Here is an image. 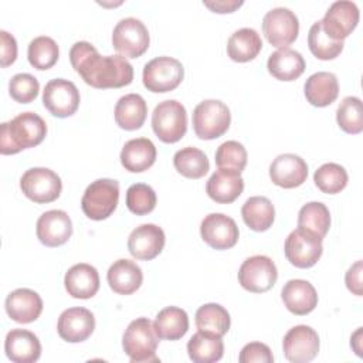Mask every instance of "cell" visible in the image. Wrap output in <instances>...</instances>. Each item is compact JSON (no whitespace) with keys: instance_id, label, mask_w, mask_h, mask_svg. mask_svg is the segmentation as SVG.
Listing matches in <instances>:
<instances>
[{"instance_id":"48","label":"cell","mask_w":363,"mask_h":363,"mask_svg":"<svg viewBox=\"0 0 363 363\" xmlns=\"http://www.w3.org/2000/svg\"><path fill=\"white\" fill-rule=\"evenodd\" d=\"M206 7L213 10L214 13H233L235 9L242 6V1L237 0H216V1H203Z\"/></svg>"},{"instance_id":"38","label":"cell","mask_w":363,"mask_h":363,"mask_svg":"<svg viewBox=\"0 0 363 363\" xmlns=\"http://www.w3.org/2000/svg\"><path fill=\"white\" fill-rule=\"evenodd\" d=\"M308 45H309L311 52L318 60H323V61L336 58L343 50V41H337V40H333L332 37H329L325 33L320 20L313 23L312 27L309 28Z\"/></svg>"},{"instance_id":"10","label":"cell","mask_w":363,"mask_h":363,"mask_svg":"<svg viewBox=\"0 0 363 363\" xmlns=\"http://www.w3.org/2000/svg\"><path fill=\"white\" fill-rule=\"evenodd\" d=\"M322 251V238L299 227L289 233L284 245L286 259L296 268L313 267L319 261Z\"/></svg>"},{"instance_id":"41","label":"cell","mask_w":363,"mask_h":363,"mask_svg":"<svg viewBox=\"0 0 363 363\" xmlns=\"http://www.w3.org/2000/svg\"><path fill=\"white\" fill-rule=\"evenodd\" d=\"M349 176L343 166L337 163H325L313 174L316 187L326 194L340 193L347 184Z\"/></svg>"},{"instance_id":"5","label":"cell","mask_w":363,"mask_h":363,"mask_svg":"<svg viewBox=\"0 0 363 363\" xmlns=\"http://www.w3.org/2000/svg\"><path fill=\"white\" fill-rule=\"evenodd\" d=\"M152 129L164 143L179 142L187 130V112L182 102L176 99L159 102L152 113Z\"/></svg>"},{"instance_id":"31","label":"cell","mask_w":363,"mask_h":363,"mask_svg":"<svg viewBox=\"0 0 363 363\" xmlns=\"http://www.w3.org/2000/svg\"><path fill=\"white\" fill-rule=\"evenodd\" d=\"M262 48L259 34L250 27L234 31L227 41V54L235 62H248L254 60Z\"/></svg>"},{"instance_id":"7","label":"cell","mask_w":363,"mask_h":363,"mask_svg":"<svg viewBox=\"0 0 363 363\" xmlns=\"http://www.w3.org/2000/svg\"><path fill=\"white\" fill-rule=\"evenodd\" d=\"M184 78L182 62L173 57H156L146 62L142 74L143 85L147 91L163 94L176 89Z\"/></svg>"},{"instance_id":"44","label":"cell","mask_w":363,"mask_h":363,"mask_svg":"<svg viewBox=\"0 0 363 363\" xmlns=\"http://www.w3.org/2000/svg\"><path fill=\"white\" fill-rule=\"evenodd\" d=\"M40 91V84L35 77L27 72H20L11 77L9 82L10 96L18 104L33 102Z\"/></svg>"},{"instance_id":"24","label":"cell","mask_w":363,"mask_h":363,"mask_svg":"<svg viewBox=\"0 0 363 363\" xmlns=\"http://www.w3.org/2000/svg\"><path fill=\"white\" fill-rule=\"evenodd\" d=\"M106 279L113 292L119 295H130L140 288L143 272L135 261L121 258L109 267Z\"/></svg>"},{"instance_id":"37","label":"cell","mask_w":363,"mask_h":363,"mask_svg":"<svg viewBox=\"0 0 363 363\" xmlns=\"http://www.w3.org/2000/svg\"><path fill=\"white\" fill-rule=\"evenodd\" d=\"M298 227L323 238L330 227L329 208L320 201H309L298 213Z\"/></svg>"},{"instance_id":"28","label":"cell","mask_w":363,"mask_h":363,"mask_svg":"<svg viewBox=\"0 0 363 363\" xmlns=\"http://www.w3.org/2000/svg\"><path fill=\"white\" fill-rule=\"evenodd\" d=\"M306 101L318 108H323L336 101L339 95V82L335 74L319 71L312 74L303 85Z\"/></svg>"},{"instance_id":"8","label":"cell","mask_w":363,"mask_h":363,"mask_svg":"<svg viewBox=\"0 0 363 363\" xmlns=\"http://www.w3.org/2000/svg\"><path fill=\"white\" fill-rule=\"evenodd\" d=\"M149 31L139 18H122L113 27L112 45L125 58L140 57L149 48Z\"/></svg>"},{"instance_id":"17","label":"cell","mask_w":363,"mask_h":363,"mask_svg":"<svg viewBox=\"0 0 363 363\" xmlns=\"http://www.w3.org/2000/svg\"><path fill=\"white\" fill-rule=\"evenodd\" d=\"M94 329V313L81 306L65 309L57 322V332L60 337L69 343H79L86 340L92 335Z\"/></svg>"},{"instance_id":"27","label":"cell","mask_w":363,"mask_h":363,"mask_svg":"<svg viewBox=\"0 0 363 363\" xmlns=\"http://www.w3.org/2000/svg\"><path fill=\"white\" fill-rule=\"evenodd\" d=\"M244 190V180L241 174L221 170L214 172L206 183V193L211 200L220 204H228L237 200Z\"/></svg>"},{"instance_id":"19","label":"cell","mask_w":363,"mask_h":363,"mask_svg":"<svg viewBox=\"0 0 363 363\" xmlns=\"http://www.w3.org/2000/svg\"><path fill=\"white\" fill-rule=\"evenodd\" d=\"M35 231L45 247H60L72 235V221L64 210H48L38 217Z\"/></svg>"},{"instance_id":"13","label":"cell","mask_w":363,"mask_h":363,"mask_svg":"<svg viewBox=\"0 0 363 363\" xmlns=\"http://www.w3.org/2000/svg\"><path fill=\"white\" fill-rule=\"evenodd\" d=\"M79 91L74 82L64 78H54L45 84L43 104L45 109L57 118L74 115L79 106Z\"/></svg>"},{"instance_id":"2","label":"cell","mask_w":363,"mask_h":363,"mask_svg":"<svg viewBox=\"0 0 363 363\" xmlns=\"http://www.w3.org/2000/svg\"><path fill=\"white\" fill-rule=\"evenodd\" d=\"M47 135L45 121L34 112H23L0 128V153L16 155L40 145Z\"/></svg>"},{"instance_id":"15","label":"cell","mask_w":363,"mask_h":363,"mask_svg":"<svg viewBox=\"0 0 363 363\" xmlns=\"http://www.w3.org/2000/svg\"><path fill=\"white\" fill-rule=\"evenodd\" d=\"M200 234L203 241L211 248L228 250L237 244L240 231L231 217L223 213H211L203 218Z\"/></svg>"},{"instance_id":"14","label":"cell","mask_w":363,"mask_h":363,"mask_svg":"<svg viewBox=\"0 0 363 363\" xmlns=\"http://www.w3.org/2000/svg\"><path fill=\"white\" fill-rule=\"evenodd\" d=\"M285 357L292 363H308L319 352V336L315 329L306 325L291 328L282 340Z\"/></svg>"},{"instance_id":"12","label":"cell","mask_w":363,"mask_h":363,"mask_svg":"<svg viewBox=\"0 0 363 363\" xmlns=\"http://www.w3.org/2000/svg\"><path fill=\"white\" fill-rule=\"evenodd\" d=\"M278 278L274 261L267 255H252L247 258L238 269L240 285L254 294L269 291Z\"/></svg>"},{"instance_id":"16","label":"cell","mask_w":363,"mask_h":363,"mask_svg":"<svg viewBox=\"0 0 363 363\" xmlns=\"http://www.w3.org/2000/svg\"><path fill=\"white\" fill-rule=\"evenodd\" d=\"M359 17L360 13L356 3L349 0H339L330 4L320 21L325 33L329 37L337 41H343L356 28Z\"/></svg>"},{"instance_id":"1","label":"cell","mask_w":363,"mask_h":363,"mask_svg":"<svg viewBox=\"0 0 363 363\" xmlns=\"http://www.w3.org/2000/svg\"><path fill=\"white\" fill-rule=\"evenodd\" d=\"M72 68L85 84L98 88H121L133 81V67L122 55H101L88 41H78L69 50Z\"/></svg>"},{"instance_id":"26","label":"cell","mask_w":363,"mask_h":363,"mask_svg":"<svg viewBox=\"0 0 363 363\" xmlns=\"http://www.w3.org/2000/svg\"><path fill=\"white\" fill-rule=\"evenodd\" d=\"M156 146L147 138L128 140L121 150V163L125 170L140 173L147 170L156 160Z\"/></svg>"},{"instance_id":"45","label":"cell","mask_w":363,"mask_h":363,"mask_svg":"<svg viewBox=\"0 0 363 363\" xmlns=\"http://www.w3.org/2000/svg\"><path fill=\"white\" fill-rule=\"evenodd\" d=\"M240 363H272L274 356L271 349L261 342L247 343L238 356Z\"/></svg>"},{"instance_id":"40","label":"cell","mask_w":363,"mask_h":363,"mask_svg":"<svg viewBox=\"0 0 363 363\" xmlns=\"http://www.w3.org/2000/svg\"><path fill=\"white\" fill-rule=\"evenodd\" d=\"M336 121L346 133L357 135L363 130V106L357 96H346L336 109Z\"/></svg>"},{"instance_id":"4","label":"cell","mask_w":363,"mask_h":363,"mask_svg":"<svg viewBox=\"0 0 363 363\" xmlns=\"http://www.w3.org/2000/svg\"><path fill=\"white\" fill-rule=\"evenodd\" d=\"M194 133L203 140H213L223 136L231 123L228 106L218 99H206L193 111Z\"/></svg>"},{"instance_id":"33","label":"cell","mask_w":363,"mask_h":363,"mask_svg":"<svg viewBox=\"0 0 363 363\" xmlns=\"http://www.w3.org/2000/svg\"><path fill=\"white\" fill-rule=\"evenodd\" d=\"M244 223L252 231H267L275 220V208L269 199L264 196H252L245 200L241 208Z\"/></svg>"},{"instance_id":"22","label":"cell","mask_w":363,"mask_h":363,"mask_svg":"<svg viewBox=\"0 0 363 363\" xmlns=\"http://www.w3.org/2000/svg\"><path fill=\"white\" fill-rule=\"evenodd\" d=\"M4 352L14 363H34L41 356V343L30 330L11 329L6 335Z\"/></svg>"},{"instance_id":"18","label":"cell","mask_w":363,"mask_h":363,"mask_svg":"<svg viewBox=\"0 0 363 363\" xmlns=\"http://www.w3.org/2000/svg\"><path fill=\"white\" fill-rule=\"evenodd\" d=\"M166 242L164 231L156 224H140L128 238V250L136 259L150 261L156 258Z\"/></svg>"},{"instance_id":"36","label":"cell","mask_w":363,"mask_h":363,"mask_svg":"<svg viewBox=\"0 0 363 363\" xmlns=\"http://www.w3.org/2000/svg\"><path fill=\"white\" fill-rule=\"evenodd\" d=\"M174 169L187 179H200L210 169L206 153L197 147L187 146L177 150L173 156Z\"/></svg>"},{"instance_id":"9","label":"cell","mask_w":363,"mask_h":363,"mask_svg":"<svg viewBox=\"0 0 363 363\" xmlns=\"http://www.w3.org/2000/svg\"><path fill=\"white\" fill-rule=\"evenodd\" d=\"M20 187L27 199L45 204L57 200L62 190L60 176L47 167H31L20 179Z\"/></svg>"},{"instance_id":"30","label":"cell","mask_w":363,"mask_h":363,"mask_svg":"<svg viewBox=\"0 0 363 363\" xmlns=\"http://www.w3.org/2000/svg\"><path fill=\"white\" fill-rule=\"evenodd\" d=\"M115 122L125 130L142 128L147 115V105L139 94H128L118 99L115 105Z\"/></svg>"},{"instance_id":"21","label":"cell","mask_w":363,"mask_h":363,"mask_svg":"<svg viewBox=\"0 0 363 363\" xmlns=\"http://www.w3.org/2000/svg\"><path fill=\"white\" fill-rule=\"evenodd\" d=\"M6 312L17 323H31L37 320L43 312L41 296L28 288L11 291L6 298Z\"/></svg>"},{"instance_id":"25","label":"cell","mask_w":363,"mask_h":363,"mask_svg":"<svg viewBox=\"0 0 363 363\" xmlns=\"http://www.w3.org/2000/svg\"><path fill=\"white\" fill-rule=\"evenodd\" d=\"M64 285L72 298L89 299L99 289V274L95 267L81 262L72 265L64 278Z\"/></svg>"},{"instance_id":"20","label":"cell","mask_w":363,"mask_h":363,"mask_svg":"<svg viewBox=\"0 0 363 363\" xmlns=\"http://www.w3.org/2000/svg\"><path fill=\"white\" fill-rule=\"evenodd\" d=\"M269 177L274 184L284 189H294L308 177L306 162L294 153H282L277 156L269 166Z\"/></svg>"},{"instance_id":"43","label":"cell","mask_w":363,"mask_h":363,"mask_svg":"<svg viewBox=\"0 0 363 363\" xmlns=\"http://www.w3.org/2000/svg\"><path fill=\"white\" fill-rule=\"evenodd\" d=\"M156 193L145 183H135L126 190V207L136 216H145L156 207Z\"/></svg>"},{"instance_id":"32","label":"cell","mask_w":363,"mask_h":363,"mask_svg":"<svg viewBox=\"0 0 363 363\" xmlns=\"http://www.w3.org/2000/svg\"><path fill=\"white\" fill-rule=\"evenodd\" d=\"M153 328L159 339L179 340L189 330V316L182 308L167 306L156 315Z\"/></svg>"},{"instance_id":"3","label":"cell","mask_w":363,"mask_h":363,"mask_svg":"<svg viewBox=\"0 0 363 363\" xmlns=\"http://www.w3.org/2000/svg\"><path fill=\"white\" fill-rule=\"evenodd\" d=\"M157 345L159 336L152 320L147 318H136L125 329L122 346L132 363L159 362L156 356Z\"/></svg>"},{"instance_id":"35","label":"cell","mask_w":363,"mask_h":363,"mask_svg":"<svg viewBox=\"0 0 363 363\" xmlns=\"http://www.w3.org/2000/svg\"><path fill=\"white\" fill-rule=\"evenodd\" d=\"M196 326L200 332H207L223 337L231 325L228 311L220 303H204L196 311Z\"/></svg>"},{"instance_id":"39","label":"cell","mask_w":363,"mask_h":363,"mask_svg":"<svg viewBox=\"0 0 363 363\" xmlns=\"http://www.w3.org/2000/svg\"><path fill=\"white\" fill-rule=\"evenodd\" d=\"M60 57V50L57 43L47 35L35 37L30 41L28 50H27V58L28 62L40 71L51 68Z\"/></svg>"},{"instance_id":"46","label":"cell","mask_w":363,"mask_h":363,"mask_svg":"<svg viewBox=\"0 0 363 363\" xmlns=\"http://www.w3.org/2000/svg\"><path fill=\"white\" fill-rule=\"evenodd\" d=\"M0 50H1V67L6 68L11 65L17 58V43L16 38L6 30L0 31Z\"/></svg>"},{"instance_id":"11","label":"cell","mask_w":363,"mask_h":363,"mask_svg":"<svg viewBox=\"0 0 363 363\" xmlns=\"http://www.w3.org/2000/svg\"><path fill=\"white\" fill-rule=\"evenodd\" d=\"M262 33L271 45L286 48L298 37V17L286 7L271 9L262 18Z\"/></svg>"},{"instance_id":"42","label":"cell","mask_w":363,"mask_h":363,"mask_svg":"<svg viewBox=\"0 0 363 363\" xmlns=\"http://www.w3.org/2000/svg\"><path fill=\"white\" fill-rule=\"evenodd\" d=\"M247 150L237 140H227L216 150V164L221 170H228L241 174L247 164Z\"/></svg>"},{"instance_id":"23","label":"cell","mask_w":363,"mask_h":363,"mask_svg":"<svg viewBox=\"0 0 363 363\" xmlns=\"http://www.w3.org/2000/svg\"><path fill=\"white\" fill-rule=\"evenodd\" d=\"M281 298L286 309L298 316L311 313L318 305L316 289L305 279H289L281 291Z\"/></svg>"},{"instance_id":"34","label":"cell","mask_w":363,"mask_h":363,"mask_svg":"<svg viewBox=\"0 0 363 363\" xmlns=\"http://www.w3.org/2000/svg\"><path fill=\"white\" fill-rule=\"evenodd\" d=\"M189 357L194 363H214L224 354V343L220 336L197 332L187 342Z\"/></svg>"},{"instance_id":"6","label":"cell","mask_w":363,"mask_h":363,"mask_svg":"<svg viewBox=\"0 0 363 363\" xmlns=\"http://www.w3.org/2000/svg\"><path fill=\"white\" fill-rule=\"evenodd\" d=\"M119 183L112 179H98L84 191L81 208L84 214L95 221L108 218L118 207Z\"/></svg>"},{"instance_id":"29","label":"cell","mask_w":363,"mask_h":363,"mask_svg":"<svg viewBox=\"0 0 363 363\" xmlns=\"http://www.w3.org/2000/svg\"><path fill=\"white\" fill-rule=\"evenodd\" d=\"M268 72L279 81H294L305 71V60L301 52L286 47L272 52L267 61Z\"/></svg>"},{"instance_id":"49","label":"cell","mask_w":363,"mask_h":363,"mask_svg":"<svg viewBox=\"0 0 363 363\" xmlns=\"http://www.w3.org/2000/svg\"><path fill=\"white\" fill-rule=\"evenodd\" d=\"M360 340H362V328H359L353 336L350 337V346L354 349L357 356H362V347H360Z\"/></svg>"},{"instance_id":"47","label":"cell","mask_w":363,"mask_h":363,"mask_svg":"<svg viewBox=\"0 0 363 363\" xmlns=\"http://www.w3.org/2000/svg\"><path fill=\"white\" fill-rule=\"evenodd\" d=\"M345 282L347 289L360 296L362 295V261H356L346 272Z\"/></svg>"}]
</instances>
